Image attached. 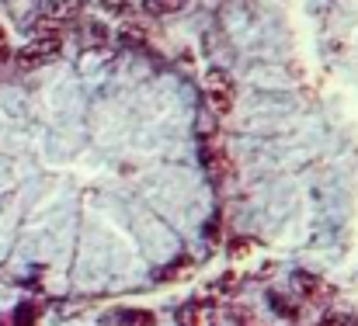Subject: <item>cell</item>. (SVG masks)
Returning <instances> with one entry per match:
<instances>
[{"instance_id": "cell-8", "label": "cell", "mask_w": 358, "mask_h": 326, "mask_svg": "<svg viewBox=\"0 0 358 326\" xmlns=\"http://www.w3.org/2000/svg\"><path fill=\"white\" fill-rule=\"evenodd\" d=\"M14 326H35V309H31V306L17 309V316H14Z\"/></svg>"}, {"instance_id": "cell-6", "label": "cell", "mask_w": 358, "mask_h": 326, "mask_svg": "<svg viewBox=\"0 0 358 326\" xmlns=\"http://www.w3.org/2000/svg\"><path fill=\"white\" fill-rule=\"evenodd\" d=\"M296 285H299L306 295H327V285H320V281L310 278V274H296Z\"/></svg>"}, {"instance_id": "cell-2", "label": "cell", "mask_w": 358, "mask_h": 326, "mask_svg": "<svg viewBox=\"0 0 358 326\" xmlns=\"http://www.w3.org/2000/svg\"><path fill=\"white\" fill-rule=\"evenodd\" d=\"M234 94H237V87H234V80H230L227 73H213V77H209V101H213V108L220 111V114L230 111Z\"/></svg>"}, {"instance_id": "cell-10", "label": "cell", "mask_w": 358, "mask_h": 326, "mask_svg": "<svg viewBox=\"0 0 358 326\" xmlns=\"http://www.w3.org/2000/svg\"><path fill=\"white\" fill-rule=\"evenodd\" d=\"M324 326H358L352 316H334V320H324Z\"/></svg>"}, {"instance_id": "cell-1", "label": "cell", "mask_w": 358, "mask_h": 326, "mask_svg": "<svg viewBox=\"0 0 358 326\" xmlns=\"http://www.w3.org/2000/svg\"><path fill=\"white\" fill-rule=\"evenodd\" d=\"M56 52H59V42H56V38H49V42H31L28 49L17 52V66H21V70H35V66L56 59Z\"/></svg>"}, {"instance_id": "cell-11", "label": "cell", "mask_w": 358, "mask_h": 326, "mask_svg": "<svg viewBox=\"0 0 358 326\" xmlns=\"http://www.w3.org/2000/svg\"><path fill=\"white\" fill-rule=\"evenodd\" d=\"M10 56V45H7V35H3V28H0V63Z\"/></svg>"}, {"instance_id": "cell-4", "label": "cell", "mask_w": 358, "mask_h": 326, "mask_svg": "<svg viewBox=\"0 0 358 326\" xmlns=\"http://www.w3.org/2000/svg\"><path fill=\"white\" fill-rule=\"evenodd\" d=\"M185 7H188V0H146V10H153V14H178Z\"/></svg>"}, {"instance_id": "cell-7", "label": "cell", "mask_w": 358, "mask_h": 326, "mask_svg": "<svg viewBox=\"0 0 358 326\" xmlns=\"http://www.w3.org/2000/svg\"><path fill=\"white\" fill-rule=\"evenodd\" d=\"M199 320H202V316H199V306H188V309L178 313V323L181 326H199Z\"/></svg>"}, {"instance_id": "cell-9", "label": "cell", "mask_w": 358, "mask_h": 326, "mask_svg": "<svg viewBox=\"0 0 358 326\" xmlns=\"http://www.w3.org/2000/svg\"><path fill=\"white\" fill-rule=\"evenodd\" d=\"M271 306H275V313H282L285 320H296V309H292V306H285V299H278V295H271Z\"/></svg>"}, {"instance_id": "cell-5", "label": "cell", "mask_w": 358, "mask_h": 326, "mask_svg": "<svg viewBox=\"0 0 358 326\" xmlns=\"http://www.w3.org/2000/svg\"><path fill=\"white\" fill-rule=\"evenodd\" d=\"M77 10H80V0H52V3H49V14H52V17H66V21H70Z\"/></svg>"}, {"instance_id": "cell-3", "label": "cell", "mask_w": 358, "mask_h": 326, "mask_svg": "<svg viewBox=\"0 0 358 326\" xmlns=\"http://www.w3.org/2000/svg\"><path fill=\"white\" fill-rule=\"evenodd\" d=\"M115 320H119L122 326H153V316L143 313V309H122Z\"/></svg>"}]
</instances>
